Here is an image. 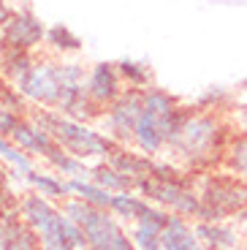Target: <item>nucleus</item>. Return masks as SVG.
I'll use <instances>...</instances> for the list:
<instances>
[{
    "instance_id": "1",
    "label": "nucleus",
    "mask_w": 247,
    "mask_h": 250,
    "mask_svg": "<svg viewBox=\"0 0 247 250\" xmlns=\"http://www.w3.org/2000/svg\"><path fill=\"white\" fill-rule=\"evenodd\" d=\"M25 218L27 223L41 234V242L46 250H74L82 248L87 242L84 231L68 218H60V215L52 209L49 204L38 196H30L25 201Z\"/></svg>"
},
{
    "instance_id": "2",
    "label": "nucleus",
    "mask_w": 247,
    "mask_h": 250,
    "mask_svg": "<svg viewBox=\"0 0 247 250\" xmlns=\"http://www.w3.org/2000/svg\"><path fill=\"white\" fill-rule=\"evenodd\" d=\"M139 188H142L144 196L174 207L182 215H198V209H201V199L168 166H152V171L139 180Z\"/></svg>"
},
{
    "instance_id": "3",
    "label": "nucleus",
    "mask_w": 247,
    "mask_h": 250,
    "mask_svg": "<svg viewBox=\"0 0 247 250\" xmlns=\"http://www.w3.org/2000/svg\"><path fill=\"white\" fill-rule=\"evenodd\" d=\"M65 215L84 231L87 250H133L130 242L125 239V234L120 231V226L106 215L95 212L90 204L74 201V204L65 207Z\"/></svg>"
},
{
    "instance_id": "4",
    "label": "nucleus",
    "mask_w": 247,
    "mask_h": 250,
    "mask_svg": "<svg viewBox=\"0 0 247 250\" xmlns=\"http://www.w3.org/2000/svg\"><path fill=\"white\" fill-rule=\"evenodd\" d=\"M38 125H41L49 136H55L65 150L74 152V155L87 158V155H103L106 150H111L109 139L98 136V133H93V131H87V128L71 123V120L57 117V114H49V112L38 114Z\"/></svg>"
},
{
    "instance_id": "5",
    "label": "nucleus",
    "mask_w": 247,
    "mask_h": 250,
    "mask_svg": "<svg viewBox=\"0 0 247 250\" xmlns=\"http://www.w3.org/2000/svg\"><path fill=\"white\" fill-rule=\"evenodd\" d=\"M247 209V185L236 180H228V177H217V180H209L201 193V209H198V218L215 220L226 218V215H234Z\"/></svg>"
},
{
    "instance_id": "6",
    "label": "nucleus",
    "mask_w": 247,
    "mask_h": 250,
    "mask_svg": "<svg viewBox=\"0 0 247 250\" xmlns=\"http://www.w3.org/2000/svg\"><path fill=\"white\" fill-rule=\"evenodd\" d=\"M76 79H79V68H38L22 76V90L33 98L60 104L62 95L76 87Z\"/></svg>"
},
{
    "instance_id": "7",
    "label": "nucleus",
    "mask_w": 247,
    "mask_h": 250,
    "mask_svg": "<svg viewBox=\"0 0 247 250\" xmlns=\"http://www.w3.org/2000/svg\"><path fill=\"white\" fill-rule=\"evenodd\" d=\"M174 109L171 98L163 93H147L144 95V112L136 123V139L147 152H155L163 144V133H161V120L163 114H168Z\"/></svg>"
},
{
    "instance_id": "8",
    "label": "nucleus",
    "mask_w": 247,
    "mask_h": 250,
    "mask_svg": "<svg viewBox=\"0 0 247 250\" xmlns=\"http://www.w3.org/2000/svg\"><path fill=\"white\" fill-rule=\"evenodd\" d=\"M43 36V27L36 17L30 14H19L17 19H11L6 25V33H3V44L6 46H14V49H27V46L38 44Z\"/></svg>"
},
{
    "instance_id": "9",
    "label": "nucleus",
    "mask_w": 247,
    "mask_h": 250,
    "mask_svg": "<svg viewBox=\"0 0 247 250\" xmlns=\"http://www.w3.org/2000/svg\"><path fill=\"white\" fill-rule=\"evenodd\" d=\"M144 112V98L142 93H128L117 101V106L111 109V117H109V125L111 131H117L120 136H125L128 131H133Z\"/></svg>"
},
{
    "instance_id": "10",
    "label": "nucleus",
    "mask_w": 247,
    "mask_h": 250,
    "mask_svg": "<svg viewBox=\"0 0 247 250\" xmlns=\"http://www.w3.org/2000/svg\"><path fill=\"white\" fill-rule=\"evenodd\" d=\"M215 131L217 125L212 120H190L177 142L182 144L187 155H201V152H209L212 142H215Z\"/></svg>"
},
{
    "instance_id": "11",
    "label": "nucleus",
    "mask_w": 247,
    "mask_h": 250,
    "mask_svg": "<svg viewBox=\"0 0 247 250\" xmlns=\"http://www.w3.org/2000/svg\"><path fill=\"white\" fill-rule=\"evenodd\" d=\"M14 136H17V142L25 147V150H33V152H41V155H46L52 163L60 158V152H57V147L52 144V136L46 131H38V128H33V125H17V131H14Z\"/></svg>"
},
{
    "instance_id": "12",
    "label": "nucleus",
    "mask_w": 247,
    "mask_h": 250,
    "mask_svg": "<svg viewBox=\"0 0 247 250\" xmlns=\"http://www.w3.org/2000/svg\"><path fill=\"white\" fill-rule=\"evenodd\" d=\"M196 231H190L182 218H168L166 229L161 231V245L166 250H198Z\"/></svg>"
},
{
    "instance_id": "13",
    "label": "nucleus",
    "mask_w": 247,
    "mask_h": 250,
    "mask_svg": "<svg viewBox=\"0 0 247 250\" xmlns=\"http://www.w3.org/2000/svg\"><path fill=\"white\" fill-rule=\"evenodd\" d=\"M196 237L204 239V245L212 250H231L236 245V234L231 231L228 226H220L217 220L215 223L204 220L201 226H196Z\"/></svg>"
},
{
    "instance_id": "14",
    "label": "nucleus",
    "mask_w": 247,
    "mask_h": 250,
    "mask_svg": "<svg viewBox=\"0 0 247 250\" xmlns=\"http://www.w3.org/2000/svg\"><path fill=\"white\" fill-rule=\"evenodd\" d=\"M90 93H93L95 101H109L114 98V93H117V76H114V71H111V65H98V68L93 71V79H90Z\"/></svg>"
},
{
    "instance_id": "15",
    "label": "nucleus",
    "mask_w": 247,
    "mask_h": 250,
    "mask_svg": "<svg viewBox=\"0 0 247 250\" xmlns=\"http://www.w3.org/2000/svg\"><path fill=\"white\" fill-rule=\"evenodd\" d=\"M155 163H149L147 158H136L130 152H114L111 155V169H117L120 174H133V177H147L152 171Z\"/></svg>"
},
{
    "instance_id": "16",
    "label": "nucleus",
    "mask_w": 247,
    "mask_h": 250,
    "mask_svg": "<svg viewBox=\"0 0 247 250\" xmlns=\"http://www.w3.org/2000/svg\"><path fill=\"white\" fill-rule=\"evenodd\" d=\"M36 245H33L30 234L22 229V226L17 223H8L0 229V250H33Z\"/></svg>"
},
{
    "instance_id": "17",
    "label": "nucleus",
    "mask_w": 247,
    "mask_h": 250,
    "mask_svg": "<svg viewBox=\"0 0 247 250\" xmlns=\"http://www.w3.org/2000/svg\"><path fill=\"white\" fill-rule=\"evenodd\" d=\"M109 207L114 209V212H120L123 218H142V215L149 209L144 201L133 199V196H111V204Z\"/></svg>"
},
{
    "instance_id": "18",
    "label": "nucleus",
    "mask_w": 247,
    "mask_h": 250,
    "mask_svg": "<svg viewBox=\"0 0 247 250\" xmlns=\"http://www.w3.org/2000/svg\"><path fill=\"white\" fill-rule=\"evenodd\" d=\"M95 180H98V185L114 188V190H125V188H130V177L128 174H120L117 169H106V166L95 169Z\"/></svg>"
},
{
    "instance_id": "19",
    "label": "nucleus",
    "mask_w": 247,
    "mask_h": 250,
    "mask_svg": "<svg viewBox=\"0 0 247 250\" xmlns=\"http://www.w3.org/2000/svg\"><path fill=\"white\" fill-rule=\"evenodd\" d=\"M68 190H76V193H82V196H84V201H90V204H98V207H109V204H111V196L106 193V190H101V188H95V185L71 182Z\"/></svg>"
},
{
    "instance_id": "20",
    "label": "nucleus",
    "mask_w": 247,
    "mask_h": 250,
    "mask_svg": "<svg viewBox=\"0 0 247 250\" xmlns=\"http://www.w3.org/2000/svg\"><path fill=\"white\" fill-rule=\"evenodd\" d=\"M136 245L142 250H161L163 245H161V229H155V226H149V223H142L136 229Z\"/></svg>"
},
{
    "instance_id": "21",
    "label": "nucleus",
    "mask_w": 247,
    "mask_h": 250,
    "mask_svg": "<svg viewBox=\"0 0 247 250\" xmlns=\"http://www.w3.org/2000/svg\"><path fill=\"white\" fill-rule=\"evenodd\" d=\"M228 166L239 174H247V136L236 139L228 150Z\"/></svg>"
},
{
    "instance_id": "22",
    "label": "nucleus",
    "mask_w": 247,
    "mask_h": 250,
    "mask_svg": "<svg viewBox=\"0 0 247 250\" xmlns=\"http://www.w3.org/2000/svg\"><path fill=\"white\" fill-rule=\"evenodd\" d=\"M49 41L55 46H60V49H76V46H79V38H76L68 27H62V25H57V27L49 30Z\"/></svg>"
},
{
    "instance_id": "23",
    "label": "nucleus",
    "mask_w": 247,
    "mask_h": 250,
    "mask_svg": "<svg viewBox=\"0 0 247 250\" xmlns=\"http://www.w3.org/2000/svg\"><path fill=\"white\" fill-rule=\"evenodd\" d=\"M27 174H30V182H36L46 196H60V193L68 190V185H60V182L49 180V177H38V174H33V171H27Z\"/></svg>"
},
{
    "instance_id": "24",
    "label": "nucleus",
    "mask_w": 247,
    "mask_h": 250,
    "mask_svg": "<svg viewBox=\"0 0 247 250\" xmlns=\"http://www.w3.org/2000/svg\"><path fill=\"white\" fill-rule=\"evenodd\" d=\"M6 68L11 71V74H22V76L30 74V71H27V57H25V55H19V52H17V55H11V57L6 60Z\"/></svg>"
},
{
    "instance_id": "25",
    "label": "nucleus",
    "mask_w": 247,
    "mask_h": 250,
    "mask_svg": "<svg viewBox=\"0 0 247 250\" xmlns=\"http://www.w3.org/2000/svg\"><path fill=\"white\" fill-rule=\"evenodd\" d=\"M0 155H3V158H8L11 163H17L19 169H25V171H27V161H25V155H19V152H14L11 147H8L6 142H3V139H0Z\"/></svg>"
},
{
    "instance_id": "26",
    "label": "nucleus",
    "mask_w": 247,
    "mask_h": 250,
    "mask_svg": "<svg viewBox=\"0 0 247 250\" xmlns=\"http://www.w3.org/2000/svg\"><path fill=\"white\" fill-rule=\"evenodd\" d=\"M17 120H14V114H8L6 112V109H3V106H0V131H3V133H14V131H17Z\"/></svg>"
},
{
    "instance_id": "27",
    "label": "nucleus",
    "mask_w": 247,
    "mask_h": 250,
    "mask_svg": "<svg viewBox=\"0 0 247 250\" xmlns=\"http://www.w3.org/2000/svg\"><path fill=\"white\" fill-rule=\"evenodd\" d=\"M123 71H125V76H130V79L136 82V84H142V82L147 79V76H144V71L139 68L136 62H123Z\"/></svg>"
},
{
    "instance_id": "28",
    "label": "nucleus",
    "mask_w": 247,
    "mask_h": 250,
    "mask_svg": "<svg viewBox=\"0 0 247 250\" xmlns=\"http://www.w3.org/2000/svg\"><path fill=\"white\" fill-rule=\"evenodd\" d=\"M8 17H11V11H8V8H6V3L0 0V25H3V22H8Z\"/></svg>"
},
{
    "instance_id": "29",
    "label": "nucleus",
    "mask_w": 247,
    "mask_h": 250,
    "mask_svg": "<svg viewBox=\"0 0 247 250\" xmlns=\"http://www.w3.org/2000/svg\"><path fill=\"white\" fill-rule=\"evenodd\" d=\"M245 125H247V114H245Z\"/></svg>"
}]
</instances>
